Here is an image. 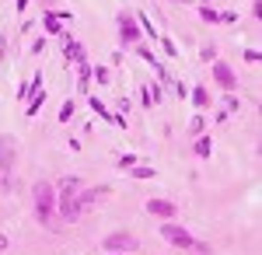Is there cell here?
<instances>
[{
	"label": "cell",
	"mask_w": 262,
	"mask_h": 255,
	"mask_svg": "<svg viewBox=\"0 0 262 255\" xmlns=\"http://www.w3.org/2000/svg\"><path fill=\"white\" fill-rule=\"evenodd\" d=\"M32 210H35V220L42 227H53V231L60 227V220H56V185L53 182L39 178L32 185Z\"/></svg>",
	"instance_id": "1"
},
{
	"label": "cell",
	"mask_w": 262,
	"mask_h": 255,
	"mask_svg": "<svg viewBox=\"0 0 262 255\" xmlns=\"http://www.w3.org/2000/svg\"><path fill=\"white\" fill-rule=\"evenodd\" d=\"M77 193H81V189H70V185L56 189V220H60V224H77V220H81Z\"/></svg>",
	"instance_id": "2"
},
{
	"label": "cell",
	"mask_w": 262,
	"mask_h": 255,
	"mask_svg": "<svg viewBox=\"0 0 262 255\" xmlns=\"http://www.w3.org/2000/svg\"><path fill=\"white\" fill-rule=\"evenodd\" d=\"M116 32H119L122 49H133L137 42H143V32H140V25H137V11H119L116 14Z\"/></svg>",
	"instance_id": "3"
},
{
	"label": "cell",
	"mask_w": 262,
	"mask_h": 255,
	"mask_svg": "<svg viewBox=\"0 0 262 255\" xmlns=\"http://www.w3.org/2000/svg\"><path fill=\"white\" fill-rule=\"evenodd\" d=\"M137 248H140V238L133 231H112L101 241V252H137Z\"/></svg>",
	"instance_id": "4"
},
{
	"label": "cell",
	"mask_w": 262,
	"mask_h": 255,
	"mask_svg": "<svg viewBox=\"0 0 262 255\" xmlns=\"http://www.w3.org/2000/svg\"><path fill=\"white\" fill-rule=\"evenodd\" d=\"M161 238L168 241V245L182 248V252H189V248H192V241H196V238L189 235V227H182V224H171V220H164V224H161Z\"/></svg>",
	"instance_id": "5"
},
{
	"label": "cell",
	"mask_w": 262,
	"mask_h": 255,
	"mask_svg": "<svg viewBox=\"0 0 262 255\" xmlns=\"http://www.w3.org/2000/svg\"><path fill=\"white\" fill-rule=\"evenodd\" d=\"M210 70H213V84H217L221 91H238V74H234V67H231L227 59H213Z\"/></svg>",
	"instance_id": "6"
},
{
	"label": "cell",
	"mask_w": 262,
	"mask_h": 255,
	"mask_svg": "<svg viewBox=\"0 0 262 255\" xmlns=\"http://www.w3.org/2000/svg\"><path fill=\"white\" fill-rule=\"evenodd\" d=\"M14 168H18V140L4 133L0 137V175H14Z\"/></svg>",
	"instance_id": "7"
},
{
	"label": "cell",
	"mask_w": 262,
	"mask_h": 255,
	"mask_svg": "<svg viewBox=\"0 0 262 255\" xmlns=\"http://www.w3.org/2000/svg\"><path fill=\"white\" fill-rule=\"evenodd\" d=\"M112 193V185H84L81 193H77V203H81V214H88V210H95L101 199Z\"/></svg>",
	"instance_id": "8"
},
{
	"label": "cell",
	"mask_w": 262,
	"mask_h": 255,
	"mask_svg": "<svg viewBox=\"0 0 262 255\" xmlns=\"http://www.w3.org/2000/svg\"><path fill=\"white\" fill-rule=\"evenodd\" d=\"M147 214L158 217V220H175V217H179V206H175L171 199H164V196H150L147 199Z\"/></svg>",
	"instance_id": "9"
},
{
	"label": "cell",
	"mask_w": 262,
	"mask_h": 255,
	"mask_svg": "<svg viewBox=\"0 0 262 255\" xmlns=\"http://www.w3.org/2000/svg\"><path fill=\"white\" fill-rule=\"evenodd\" d=\"M74 18L70 11H42V28H46V35H63L67 28V21Z\"/></svg>",
	"instance_id": "10"
},
{
	"label": "cell",
	"mask_w": 262,
	"mask_h": 255,
	"mask_svg": "<svg viewBox=\"0 0 262 255\" xmlns=\"http://www.w3.org/2000/svg\"><path fill=\"white\" fill-rule=\"evenodd\" d=\"M88 105H91V112H95L98 119H105V122H112V126H119V130H126V126H129V122H126V116L112 112V109H108V105H105L101 98H95V95L88 98Z\"/></svg>",
	"instance_id": "11"
},
{
	"label": "cell",
	"mask_w": 262,
	"mask_h": 255,
	"mask_svg": "<svg viewBox=\"0 0 262 255\" xmlns=\"http://www.w3.org/2000/svg\"><path fill=\"white\" fill-rule=\"evenodd\" d=\"M63 56H67L70 67H81V63H88V49H84V42L67 39V42H63Z\"/></svg>",
	"instance_id": "12"
},
{
	"label": "cell",
	"mask_w": 262,
	"mask_h": 255,
	"mask_svg": "<svg viewBox=\"0 0 262 255\" xmlns=\"http://www.w3.org/2000/svg\"><path fill=\"white\" fill-rule=\"evenodd\" d=\"M42 70H35V74H32V80H28V84H21L18 88V105H25V101L32 98V95H35V91H39V88H46V84H42Z\"/></svg>",
	"instance_id": "13"
},
{
	"label": "cell",
	"mask_w": 262,
	"mask_h": 255,
	"mask_svg": "<svg viewBox=\"0 0 262 255\" xmlns=\"http://www.w3.org/2000/svg\"><path fill=\"white\" fill-rule=\"evenodd\" d=\"M189 101H192L200 112H206V109H210V91H206V84H192V88H189Z\"/></svg>",
	"instance_id": "14"
},
{
	"label": "cell",
	"mask_w": 262,
	"mask_h": 255,
	"mask_svg": "<svg viewBox=\"0 0 262 255\" xmlns=\"http://www.w3.org/2000/svg\"><path fill=\"white\" fill-rule=\"evenodd\" d=\"M46 98H49V91H46V88H39V91H35L32 98L25 101V116H28V119H35V116H39V109L46 105Z\"/></svg>",
	"instance_id": "15"
},
{
	"label": "cell",
	"mask_w": 262,
	"mask_h": 255,
	"mask_svg": "<svg viewBox=\"0 0 262 255\" xmlns=\"http://www.w3.org/2000/svg\"><path fill=\"white\" fill-rule=\"evenodd\" d=\"M91 80H95V67H91V63H81V67H77V91H81V95L91 91Z\"/></svg>",
	"instance_id": "16"
},
{
	"label": "cell",
	"mask_w": 262,
	"mask_h": 255,
	"mask_svg": "<svg viewBox=\"0 0 262 255\" xmlns=\"http://www.w3.org/2000/svg\"><path fill=\"white\" fill-rule=\"evenodd\" d=\"M242 109V101L234 98V91H224V105H221V112H217V122H224V119L231 116V112H238Z\"/></svg>",
	"instance_id": "17"
},
{
	"label": "cell",
	"mask_w": 262,
	"mask_h": 255,
	"mask_svg": "<svg viewBox=\"0 0 262 255\" xmlns=\"http://www.w3.org/2000/svg\"><path fill=\"white\" fill-rule=\"evenodd\" d=\"M129 178H140V182H147V178H158V168H150V164H143V161H137L129 172H126Z\"/></svg>",
	"instance_id": "18"
},
{
	"label": "cell",
	"mask_w": 262,
	"mask_h": 255,
	"mask_svg": "<svg viewBox=\"0 0 262 255\" xmlns=\"http://www.w3.org/2000/svg\"><path fill=\"white\" fill-rule=\"evenodd\" d=\"M192 151H196V157H203V161H206V157L213 154V137L200 133V137H196V143H192Z\"/></svg>",
	"instance_id": "19"
},
{
	"label": "cell",
	"mask_w": 262,
	"mask_h": 255,
	"mask_svg": "<svg viewBox=\"0 0 262 255\" xmlns=\"http://www.w3.org/2000/svg\"><path fill=\"white\" fill-rule=\"evenodd\" d=\"M200 21H203V25H221V11L210 7L206 0H200Z\"/></svg>",
	"instance_id": "20"
},
{
	"label": "cell",
	"mask_w": 262,
	"mask_h": 255,
	"mask_svg": "<svg viewBox=\"0 0 262 255\" xmlns=\"http://www.w3.org/2000/svg\"><path fill=\"white\" fill-rule=\"evenodd\" d=\"M137 25H140V32H143V35H147V39H150V42H158V35H161V32L154 28V21L147 18L143 11H140V14H137Z\"/></svg>",
	"instance_id": "21"
},
{
	"label": "cell",
	"mask_w": 262,
	"mask_h": 255,
	"mask_svg": "<svg viewBox=\"0 0 262 255\" xmlns=\"http://www.w3.org/2000/svg\"><path fill=\"white\" fill-rule=\"evenodd\" d=\"M217 56H221V49H217L213 42H203V49H200V59H203V63H213Z\"/></svg>",
	"instance_id": "22"
},
{
	"label": "cell",
	"mask_w": 262,
	"mask_h": 255,
	"mask_svg": "<svg viewBox=\"0 0 262 255\" xmlns=\"http://www.w3.org/2000/svg\"><path fill=\"white\" fill-rule=\"evenodd\" d=\"M158 46H161V53H164V56H179V46H175V42L168 39L164 32H161V35H158Z\"/></svg>",
	"instance_id": "23"
},
{
	"label": "cell",
	"mask_w": 262,
	"mask_h": 255,
	"mask_svg": "<svg viewBox=\"0 0 262 255\" xmlns=\"http://www.w3.org/2000/svg\"><path fill=\"white\" fill-rule=\"evenodd\" d=\"M203 130H206V116H203V112H196V116L189 119V133H192V137H200Z\"/></svg>",
	"instance_id": "24"
},
{
	"label": "cell",
	"mask_w": 262,
	"mask_h": 255,
	"mask_svg": "<svg viewBox=\"0 0 262 255\" xmlns=\"http://www.w3.org/2000/svg\"><path fill=\"white\" fill-rule=\"evenodd\" d=\"M147 95H150L154 105H158V101L164 98V84H161V80H150V84H147Z\"/></svg>",
	"instance_id": "25"
},
{
	"label": "cell",
	"mask_w": 262,
	"mask_h": 255,
	"mask_svg": "<svg viewBox=\"0 0 262 255\" xmlns=\"http://www.w3.org/2000/svg\"><path fill=\"white\" fill-rule=\"evenodd\" d=\"M74 112H77V101L67 98V101H63V109H60V122H70V119H74Z\"/></svg>",
	"instance_id": "26"
},
{
	"label": "cell",
	"mask_w": 262,
	"mask_h": 255,
	"mask_svg": "<svg viewBox=\"0 0 262 255\" xmlns=\"http://www.w3.org/2000/svg\"><path fill=\"white\" fill-rule=\"evenodd\" d=\"M95 80H98L101 88H105V84H112V70H108V67H95Z\"/></svg>",
	"instance_id": "27"
},
{
	"label": "cell",
	"mask_w": 262,
	"mask_h": 255,
	"mask_svg": "<svg viewBox=\"0 0 262 255\" xmlns=\"http://www.w3.org/2000/svg\"><path fill=\"white\" fill-rule=\"evenodd\" d=\"M137 161H140L137 154H122V157H119V172H129V168H133Z\"/></svg>",
	"instance_id": "28"
},
{
	"label": "cell",
	"mask_w": 262,
	"mask_h": 255,
	"mask_svg": "<svg viewBox=\"0 0 262 255\" xmlns=\"http://www.w3.org/2000/svg\"><path fill=\"white\" fill-rule=\"evenodd\" d=\"M189 252H196V255H213V248L206 245V241H192V248Z\"/></svg>",
	"instance_id": "29"
},
{
	"label": "cell",
	"mask_w": 262,
	"mask_h": 255,
	"mask_svg": "<svg viewBox=\"0 0 262 255\" xmlns=\"http://www.w3.org/2000/svg\"><path fill=\"white\" fill-rule=\"evenodd\" d=\"M11 189H14V178H11V175H0V196H7Z\"/></svg>",
	"instance_id": "30"
},
{
	"label": "cell",
	"mask_w": 262,
	"mask_h": 255,
	"mask_svg": "<svg viewBox=\"0 0 262 255\" xmlns=\"http://www.w3.org/2000/svg\"><path fill=\"white\" fill-rule=\"evenodd\" d=\"M171 84H175V95H179V98H189V84H185V80H171Z\"/></svg>",
	"instance_id": "31"
},
{
	"label": "cell",
	"mask_w": 262,
	"mask_h": 255,
	"mask_svg": "<svg viewBox=\"0 0 262 255\" xmlns=\"http://www.w3.org/2000/svg\"><path fill=\"white\" fill-rule=\"evenodd\" d=\"M245 59H248V63H259V59H262V53L255 49V46H252V49H245Z\"/></svg>",
	"instance_id": "32"
},
{
	"label": "cell",
	"mask_w": 262,
	"mask_h": 255,
	"mask_svg": "<svg viewBox=\"0 0 262 255\" xmlns=\"http://www.w3.org/2000/svg\"><path fill=\"white\" fill-rule=\"evenodd\" d=\"M46 39H49V35H39V39L32 42V53H35V56H39L42 49H46Z\"/></svg>",
	"instance_id": "33"
},
{
	"label": "cell",
	"mask_w": 262,
	"mask_h": 255,
	"mask_svg": "<svg viewBox=\"0 0 262 255\" xmlns=\"http://www.w3.org/2000/svg\"><path fill=\"white\" fill-rule=\"evenodd\" d=\"M234 21H238L234 11H221V25H234Z\"/></svg>",
	"instance_id": "34"
},
{
	"label": "cell",
	"mask_w": 262,
	"mask_h": 255,
	"mask_svg": "<svg viewBox=\"0 0 262 255\" xmlns=\"http://www.w3.org/2000/svg\"><path fill=\"white\" fill-rule=\"evenodd\" d=\"M252 18H255V21L262 18V0H252Z\"/></svg>",
	"instance_id": "35"
},
{
	"label": "cell",
	"mask_w": 262,
	"mask_h": 255,
	"mask_svg": "<svg viewBox=\"0 0 262 255\" xmlns=\"http://www.w3.org/2000/svg\"><path fill=\"white\" fill-rule=\"evenodd\" d=\"M7 245H11V241H7V235L0 231V252H7Z\"/></svg>",
	"instance_id": "36"
},
{
	"label": "cell",
	"mask_w": 262,
	"mask_h": 255,
	"mask_svg": "<svg viewBox=\"0 0 262 255\" xmlns=\"http://www.w3.org/2000/svg\"><path fill=\"white\" fill-rule=\"evenodd\" d=\"M28 4H32V0H14V7H18V14L25 11V7H28Z\"/></svg>",
	"instance_id": "37"
},
{
	"label": "cell",
	"mask_w": 262,
	"mask_h": 255,
	"mask_svg": "<svg viewBox=\"0 0 262 255\" xmlns=\"http://www.w3.org/2000/svg\"><path fill=\"white\" fill-rule=\"evenodd\" d=\"M105 255H129V252H105Z\"/></svg>",
	"instance_id": "38"
},
{
	"label": "cell",
	"mask_w": 262,
	"mask_h": 255,
	"mask_svg": "<svg viewBox=\"0 0 262 255\" xmlns=\"http://www.w3.org/2000/svg\"><path fill=\"white\" fill-rule=\"evenodd\" d=\"M171 4H185V0H171Z\"/></svg>",
	"instance_id": "39"
}]
</instances>
